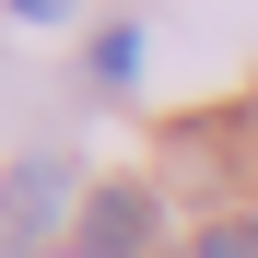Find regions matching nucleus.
<instances>
[{"label":"nucleus","instance_id":"f257e3e1","mask_svg":"<svg viewBox=\"0 0 258 258\" xmlns=\"http://www.w3.org/2000/svg\"><path fill=\"white\" fill-rule=\"evenodd\" d=\"M82 176H71V164L59 153H24L12 164V176H0V258H35V246H71V223H82V200H71Z\"/></svg>","mask_w":258,"mask_h":258},{"label":"nucleus","instance_id":"f03ea898","mask_svg":"<svg viewBox=\"0 0 258 258\" xmlns=\"http://www.w3.org/2000/svg\"><path fill=\"white\" fill-rule=\"evenodd\" d=\"M71 258H153V188H82V223H71Z\"/></svg>","mask_w":258,"mask_h":258},{"label":"nucleus","instance_id":"7ed1b4c3","mask_svg":"<svg viewBox=\"0 0 258 258\" xmlns=\"http://www.w3.org/2000/svg\"><path fill=\"white\" fill-rule=\"evenodd\" d=\"M188 258H258V211H235V223H211Z\"/></svg>","mask_w":258,"mask_h":258},{"label":"nucleus","instance_id":"20e7f679","mask_svg":"<svg viewBox=\"0 0 258 258\" xmlns=\"http://www.w3.org/2000/svg\"><path fill=\"white\" fill-rule=\"evenodd\" d=\"M94 71H106V82H129V71H141V35H129V24H106V35H94Z\"/></svg>","mask_w":258,"mask_h":258},{"label":"nucleus","instance_id":"39448f33","mask_svg":"<svg viewBox=\"0 0 258 258\" xmlns=\"http://www.w3.org/2000/svg\"><path fill=\"white\" fill-rule=\"evenodd\" d=\"M12 12H24V24H59V12H71V0H12Z\"/></svg>","mask_w":258,"mask_h":258}]
</instances>
